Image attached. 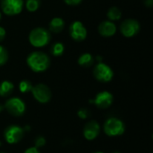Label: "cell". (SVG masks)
Returning <instances> with one entry per match:
<instances>
[{"mask_svg": "<svg viewBox=\"0 0 153 153\" xmlns=\"http://www.w3.org/2000/svg\"><path fill=\"white\" fill-rule=\"evenodd\" d=\"M29 68L34 73H43L48 69L51 64L50 57L42 51H33L30 53L26 58Z\"/></svg>", "mask_w": 153, "mask_h": 153, "instance_id": "obj_1", "label": "cell"}, {"mask_svg": "<svg viewBox=\"0 0 153 153\" xmlns=\"http://www.w3.org/2000/svg\"><path fill=\"white\" fill-rule=\"evenodd\" d=\"M30 44L37 48H44L51 41V32L43 27H36L32 29L28 37Z\"/></svg>", "mask_w": 153, "mask_h": 153, "instance_id": "obj_2", "label": "cell"}, {"mask_svg": "<svg viewBox=\"0 0 153 153\" xmlns=\"http://www.w3.org/2000/svg\"><path fill=\"white\" fill-rule=\"evenodd\" d=\"M126 126L124 122L116 117L108 118L104 124V132L107 135L115 137L122 135L125 133Z\"/></svg>", "mask_w": 153, "mask_h": 153, "instance_id": "obj_3", "label": "cell"}, {"mask_svg": "<svg viewBox=\"0 0 153 153\" xmlns=\"http://www.w3.org/2000/svg\"><path fill=\"white\" fill-rule=\"evenodd\" d=\"M24 6L23 0H1L0 7L2 13L7 16L18 15L22 12Z\"/></svg>", "mask_w": 153, "mask_h": 153, "instance_id": "obj_4", "label": "cell"}, {"mask_svg": "<svg viewBox=\"0 0 153 153\" xmlns=\"http://www.w3.org/2000/svg\"><path fill=\"white\" fill-rule=\"evenodd\" d=\"M93 76L100 82H108L112 81L114 72L109 65L103 62H100L93 68Z\"/></svg>", "mask_w": 153, "mask_h": 153, "instance_id": "obj_5", "label": "cell"}, {"mask_svg": "<svg viewBox=\"0 0 153 153\" xmlns=\"http://www.w3.org/2000/svg\"><path fill=\"white\" fill-rule=\"evenodd\" d=\"M141 30L140 22L136 19L128 18L123 21L119 26L121 34L126 38H133L136 36Z\"/></svg>", "mask_w": 153, "mask_h": 153, "instance_id": "obj_6", "label": "cell"}, {"mask_svg": "<svg viewBox=\"0 0 153 153\" xmlns=\"http://www.w3.org/2000/svg\"><path fill=\"white\" fill-rule=\"evenodd\" d=\"M4 107L6 111L13 117H20L23 115L26 110L24 101L17 97L10 98L9 100H7Z\"/></svg>", "mask_w": 153, "mask_h": 153, "instance_id": "obj_7", "label": "cell"}, {"mask_svg": "<svg viewBox=\"0 0 153 153\" xmlns=\"http://www.w3.org/2000/svg\"><path fill=\"white\" fill-rule=\"evenodd\" d=\"M31 93L34 99L41 104H46L49 102L52 97L50 89L44 83H38L36 85H33L31 89Z\"/></svg>", "mask_w": 153, "mask_h": 153, "instance_id": "obj_8", "label": "cell"}, {"mask_svg": "<svg viewBox=\"0 0 153 153\" xmlns=\"http://www.w3.org/2000/svg\"><path fill=\"white\" fill-rule=\"evenodd\" d=\"M69 35L74 41H83L88 35V31L84 24L80 21H74L69 26Z\"/></svg>", "mask_w": 153, "mask_h": 153, "instance_id": "obj_9", "label": "cell"}, {"mask_svg": "<svg viewBox=\"0 0 153 153\" xmlns=\"http://www.w3.org/2000/svg\"><path fill=\"white\" fill-rule=\"evenodd\" d=\"M23 135L24 130L22 127L15 125L8 126L4 133L5 141L10 144H15L19 143L23 138Z\"/></svg>", "mask_w": 153, "mask_h": 153, "instance_id": "obj_10", "label": "cell"}, {"mask_svg": "<svg viewBox=\"0 0 153 153\" xmlns=\"http://www.w3.org/2000/svg\"><path fill=\"white\" fill-rule=\"evenodd\" d=\"M113 100H114L113 95L109 91H103L99 92L94 98V100H91V102L94 105H96L99 108L105 109V108H109L112 105Z\"/></svg>", "mask_w": 153, "mask_h": 153, "instance_id": "obj_11", "label": "cell"}, {"mask_svg": "<svg viewBox=\"0 0 153 153\" xmlns=\"http://www.w3.org/2000/svg\"><path fill=\"white\" fill-rule=\"evenodd\" d=\"M117 28L114 22L109 20H106L101 22L98 26V31L100 36L104 38H110L113 37L117 33Z\"/></svg>", "mask_w": 153, "mask_h": 153, "instance_id": "obj_12", "label": "cell"}, {"mask_svg": "<svg viewBox=\"0 0 153 153\" xmlns=\"http://www.w3.org/2000/svg\"><path fill=\"white\" fill-rule=\"evenodd\" d=\"M100 133V126L98 122L91 120L88 122L83 129V135L86 140L92 141L94 140Z\"/></svg>", "mask_w": 153, "mask_h": 153, "instance_id": "obj_13", "label": "cell"}, {"mask_svg": "<svg viewBox=\"0 0 153 153\" xmlns=\"http://www.w3.org/2000/svg\"><path fill=\"white\" fill-rule=\"evenodd\" d=\"M65 27V22L61 17H54L50 20L48 23V30L53 33H60L64 30Z\"/></svg>", "mask_w": 153, "mask_h": 153, "instance_id": "obj_14", "label": "cell"}, {"mask_svg": "<svg viewBox=\"0 0 153 153\" xmlns=\"http://www.w3.org/2000/svg\"><path fill=\"white\" fill-rule=\"evenodd\" d=\"M77 62L80 66L91 67L95 62V57L91 53H83L78 57Z\"/></svg>", "mask_w": 153, "mask_h": 153, "instance_id": "obj_15", "label": "cell"}, {"mask_svg": "<svg viewBox=\"0 0 153 153\" xmlns=\"http://www.w3.org/2000/svg\"><path fill=\"white\" fill-rule=\"evenodd\" d=\"M14 85L10 81H3L0 83V96L1 97H8L13 91Z\"/></svg>", "mask_w": 153, "mask_h": 153, "instance_id": "obj_16", "label": "cell"}, {"mask_svg": "<svg viewBox=\"0 0 153 153\" xmlns=\"http://www.w3.org/2000/svg\"><path fill=\"white\" fill-rule=\"evenodd\" d=\"M107 17L108 20L111 21V22H116V21H119L122 17V12L119 9V7L117 6H112L108 10L107 13Z\"/></svg>", "mask_w": 153, "mask_h": 153, "instance_id": "obj_17", "label": "cell"}, {"mask_svg": "<svg viewBox=\"0 0 153 153\" xmlns=\"http://www.w3.org/2000/svg\"><path fill=\"white\" fill-rule=\"evenodd\" d=\"M50 52H51V55L56 56V57L61 56L65 52V45L62 42H59V41L55 42L51 46Z\"/></svg>", "mask_w": 153, "mask_h": 153, "instance_id": "obj_18", "label": "cell"}, {"mask_svg": "<svg viewBox=\"0 0 153 153\" xmlns=\"http://www.w3.org/2000/svg\"><path fill=\"white\" fill-rule=\"evenodd\" d=\"M25 8L30 13H34L40 7V0H25Z\"/></svg>", "mask_w": 153, "mask_h": 153, "instance_id": "obj_19", "label": "cell"}, {"mask_svg": "<svg viewBox=\"0 0 153 153\" xmlns=\"http://www.w3.org/2000/svg\"><path fill=\"white\" fill-rule=\"evenodd\" d=\"M32 87L33 85L31 82H30L29 80H22L19 83V90L22 93H28L31 91Z\"/></svg>", "mask_w": 153, "mask_h": 153, "instance_id": "obj_20", "label": "cell"}, {"mask_svg": "<svg viewBox=\"0 0 153 153\" xmlns=\"http://www.w3.org/2000/svg\"><path fill=\"white\" fill-rule=\"evenodd\" d=\"M8 58H9V54L7 49L4 46L0 45V66L4 65L7 63Z\"/></svg>", "mask_w": 153, "mask_h": 153, "instance_id": "obj_21", "label": "cell"}, {"mask_svg": "<svg viewBox=\"0 0 153 153\" xmlns=\"http://www.w3.org/2000/svg\"><path fill=\"white\" fill-rule=\"evenodd\" d=\"M45 144H46V139L43 136H38L36 138V140H35V147L37 149L45 146Z\"/></svg>", "mask_w": 153, "mask_h": 153, "instance_id": "obj_22", "label": "cell"}, {"mask_svg": "<svg viewBox=\"0 0 153 153\" xmlns=\"http://www.w3.org/2000/svg\"><path fill=\"white\" fill-rule=\"evenodd\" d=\"M89 116H90V113H89V111L86 108H81L78 111V117L81 119H86Z\"/></svg>", "mask_w": 153, "mask_h": 153, "instance_id": "obj_23", "label": "cell"}, {"mask_svg": "<svg viewBox=\"0 0 153 153\" xmlns=\"http://www.w3.org/2000/svg\"><path fill=\"white\" fill-rule=\"evenodd\" d=\"M67 5H71V6H75L78 5L82 3V0H63Z\"/></svg>", "mask_w": 153, "mask_h": 153, "instance_id": "obj_24", "label": "cell"}, {"mask_svg": "<svg viewBox=\"0 0 153 153\" xmlns=\"http://www.w3.org/2000/svg\"><path fill=\"white\" fill-rule=\"evenodd\" d=\"M6 36V30L4 27L0 26V42H2Z\"/></svg>", "mask_w": 153, "mask_h": 153, "instance_id": "obj_25", "label": "cell"}, {"mask_svg": "<svg viewBox=\"0 0 153 153\" xmlns=\"http://www.w3.org/2000/svg\"><path fill=\"white\" fill-rule=\"evenodd\" d=\"M24 153H40L39 152V149H37L36 147H30V148H29V149H27Z\"/></svg>", "mask_w": 153, "mask_h": 153, "instance_id": "obj_26", "label": "cell"}, {"mask_svg": "<svg viewBox=\"0 0 153 153\" xmlns=\"http://www.w3.org/2000/svg\"><path fill=\"white\" fill-rule=\"evenodd\" d=\"M144 4L148 8H152L153 6V0H144Z\"/></svg>", "mask_w": 153, "mask_h": 153, "instance_id": "obj_27", "label": "cell"}, {"mask_svg": "<svg viewBox=\"0 0 153 153\" xmlns=\"http://www.w3.org/2000/svg\"><path fill=\"white\" fill-rule=\"evenodd\" d=\"M95 60H96V61H98V63H100V62H103V58H102L100 56H96V58H95Z\"/></svg>", "mask_w": 153, "mask_h": 153, "instance_id": "obj_28", "label": "cell"}, {"mask_svg": "<svg viewBox=\"0 0 153 153\" xmlns=\"http://www.w3.org/2000/svg\"><path fill=\"white\" fill-rule=\"evenodd\" d=\"M4 107L3 105H1V104H0V113L4 110Z\"/></svg>", "mask_w": 153, "mask_h": 153, "instance_id": "obj_29", "label": "cell"}, {"mask_svg": "<svg viewBox=\"0 0 153 153\" xmlns=\"http://www.w3.org/2000/svg\"><path fill=\"white\" fill-rule=\"evenodd\" d=\"M1 20H2V12L0 11V22H1Z\"/></svg>", "mask_w": 153, "mask_h": 153, "instance_id": "obj_30", "label": "cell"}, {"mask_svg": "<svg viewBox=\"0 0 153 153\" xmlns=\"http://www.w3.org/2000/svg\"><path fill=\"white\" fill-rule=\"evenodd\" d=\"M94 153H104V152H94Z\"/></svg>", "mask_w": 153, "mask_h": 153, "instance_id": "obj_31", "label": "cell"}, {"mask_svg": "<svg viewBox=\"0 0 153 153\" xmlns=\"http://www.w3.org/2000/svg\"><path fill=\"white\" fill-rule=\"evenodd\" d=\"M113 153H120V152H113Z\"/></svg>", "mask_w": 153, "mask_h": 153, "instance_id": "obj_32", "label": "cell"}, {"mask_svg": "<svg viewBox=\"0 0 153 153\" xmlns=\"http://www.w3.org/2000/svg\"><path fill=\"white\" fill-rule=\"evenodd\" d=\"M0 153H4V152H0Z\"/></svg>", "mask_w": 153, "mask_h": 153, "instance_id": "obj_33", "label": "cell"}]
</instances>
